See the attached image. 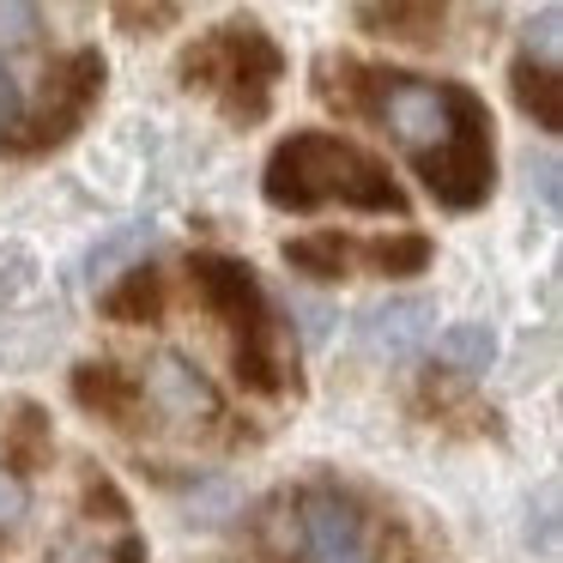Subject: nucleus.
I'll return each mask as SVG.
<instances>
[{"label":"nucleus","mask_w":563,"mask_h":563,"mask_svg":"<svg viewBox=\"0 0 563 563\" xmlns=\"http://www.w3.org/2000/svg\"><path fill=\"white\" fill-rule=\"evenodd\" d=\"M98 91H103V55H91V49L67 55V62L55 67L49 91H43V115H37L31 128H19V146L37 152V146L67 140L79 122H86L91 103H98Z\"/></svg>","instance_id":"obj_7"},{"label":"nucleus","mask_w":563,"mask_h":563,"mask_svg":"<svg viewBox=\"0 0 563 563\" xmlns=\"http://www.w3.org/2000/svg\"><path fill=\"white\" fill-rule=\"evenodd\" d=\"M25 509H31V490H25V478L0 466V539H7L19 521H25Z\"/></svg>","instance_id":"obj_20"},{"label":"nucleus","mask_w":563,"mask_h":563,"mask_svg":"<svg viewBox=\"0 0 563 563\" xmlns=\"http://www.w3.org/2000/svg\"><path fill=\"white\" fill-rule=\"evenodd\" d=\"M279 79H285L279 43L261 25H249V19H231V25L207 31V37L188 43V55H183V86L207 91V98L243 128H255L261 115L273 110Z\"/></svg>","instance_id":"obj_4"},{"label":"nucleus","mask_w":563,"mask_h":563,"mask_svg":"<svg viewBox=\"0 0 563 563\" xmlns=\"http://www.w3.org/2000/svg\"><path fill=\"white\" fill-rule=\"evenodd\" d=\"M19 128H25V91L0 67V146H19Z\"/></svg>","instance_id":"obj_19"},{"label":"nucleus","mask_w":563,"mask_h":563,"mask_svg":"<svg viewBox=\"0 0 563 563\" xmlns=\"http://www.w3.org/2000/svg\"><path fill=\"white\" fill-rule=\"evenodd\" d=\"M43 31L37 0H0V49H31Z\"/></svg>","instance_id":"obj_18"},{"label":"nucleus","mask_w":563,"mask_h":563,"mask_svg":"<svg viewBox=\"0 0 563 563\" xmlns=\"http://www.w3.org/2000/svg\"><path fill=\"white\" fill-rule=\"evenodd\" d=\"M321 98L340 103L382 128L394 146L412 158L437 207L473 212L485 207L497 183L490 158V115L454 79H418V74H388V67H321Z\"/></svg>","instance_id":"obj_1"},{"label":"nucleus","mask_w":563,"mask_h":563,"mask_svg":"<svg viewBox=\"0 0 563 563\" xmlns=\"http://www.w3.org/2000/svg\"><path fill=\"white\" fill-rule=\"evenodd\" d=\"M558 25H563V13H558V7H545V13L527 25V55H539V62H558Z\"/></svg>","instance_id":"obj_21"},{"label":"nucleus","mask_w":563,"mask_h":563,"mask_svg":"<svg viewBox=\"0 0 563 563\" xmlns=\"http://www.w3.org/2000/svg\"><path fill=\"white\" fill-rule=\"evenodd\" d=\"M74 400L86 406V412L110 418V424H134V412L146 400H140V376H128L122 364H79L74 369Z\"/></svg>","instance_id":"obj_11"},{"label":"nucleus","mask_w":563,"mask_h":563,"mask_svg":"<svg viewBox=\"0 0 563 563\" xmlns=\"http://www.w3.org/2000/svg\"><path fill=\"white\" fill-rule=\"evenodd\" d=\"M515 86V103H521L527 115H533L545 134H558L563 128V91H558V62H539V55H521L509 74Z\"/></svg>","instance_id":"obj_12"},{"label":"nucleus","mask_w":563,"mask_h":563,"mask_svg":"<svg viewBox=\"0 0 563 563\" xmlns=\"http://www.w3.org/2000/svg\"><path fill=\"white\" fill-rule=\"evenodd\" d=\"M430 321H437V303H430V297H394V303L364 309L357 333H364V345L382 357H412L418 345L430 340Z\"/></svg>","instance_id":"obj_9"},{"label":"nucleus","mask_w":563,"mask_h":563,"mask_svg":"<svg viewBox=\"0 0 563 563\" xmlns=\"http://www.w3.org/2000/svg\"><path fill=\"white\" fill-rule=\"evenodd\" d=\"M195 291L200 303L219 316L224 328V345H231V364H236V382L255 394H285L297 388V352L285 345V321L279 309L267 303V291H261L255 267H243V261L231 255H195Z\"/></svg>","instance_id":"obj_3"},{"label":"nucleus","mask_w":563,"mask_h":563,"mask_svg":"<svg viewBox=\"0 0 563 563\" xmlns=\"http://www.w3.org/2000/svg\"><path fill=\"white\" fill-rule=\"evenodd\" d=\"M49 563H146V539L134 527H122L115 539L103 533H67L62 545L49 551Z\"/></svg>","instance_id":"obj_14"},{"label":"nucleus","mask_w":563,"mask_h":563,"mask_svg":"<svg viewBox=\"0 0 563 563\" xmlns=\"http://www.w3.org/2000/svg\"><path fill=\"white\" fill-rule=\"evenodd\" d=\"M437 352H442V364L449 369H490V357H497V333L485 328V321H454L449 333L437 340Z\"/></svg>","instance_id":"obj_15"},{"label":"nucleus","mask_w":563,"mask_h":563,"mask_svg":"<svg viewBox=\"0 0 563 563\" xmlns=\"http://www.w3.org/2000/svg\"><path fill=\"white\" fill-rule=\"evenodd\" d=\"M152 243H158V231H152V224H128V231L103 236V243H98V249H91V255H86V279H91V285H98V279H110V273L122 267V261L146 255Z\"/></svg>","instance_id":"obj_16"},{"label":"nucleus","mask_w":563,"mask_h":563,"mask_svg":"<svg viewBox=\"0 0 563 563\" xmlns=\"http://www.w3.org/2000/svg\"><path fill=\"white\" fill-rule=\"evenodd\" d=\"M527 176H533V188H539V207H545V212H551V219H558V207H563V183H558V158H539V164H533V170H527Z\"/></svg>","instance_id":"obj_22"},{"label":"nucleus","mask_w":563,"mask_h":563,"mask_svg":"<svg viewBox=\"0 0 563 563\" xmlns=\"http://www.w3.org/2000/svg\"><path fill=\"white\" fill-rule=\"evenodd\" d=\"M285 539L297 563H388L382 521L340 485H303L285 503Z\"/></svg>","instance_id":"obj_5"},{"label":"nucleus","mask_w":563,"mask_h":563,"mask_svg":"<svg viewBox=\"0 0 563 563\" xmlns=\"http://www.w3.org/2000/svg\"><path fill=\"white\" fill-rule=\"evenodd\" d=\"M140 400H146L152 412H164L170 424H188V430H195V424L212 430L224 418L219 388H212V382L200 376L183 352H158V357H152L146 376H140Z\"/></svg>","instance_id":"obj_8"},{"label":"nucleus","mask_w":563,"mask_h":563,"mask_svg":"<svg viewBox=\"0 0 563 563\" xmlns=\"http://www.w3.org/2000/svg\"><path fill=\"white\" fill-rule=\"evenodd\" d=\"M261 195L279 212H316V207H352V212H406L400 183L388 164L340 134H291L273 146Z\"/></svg>","instance_id":"obj_2"},{"label":"nucleus","mask_w":563,"mask_h":563,"mask_svg":"<svg viewBox=\"0 0 563 563\" xmlns=\"http://www.w3.org/2000/svg\"><path fill=\"white\" fill-rule=\"evenodd\" d=\"M285 261H291L297 273H309V279H345V273L369 267V273H424L430 267V243L424 236H394V243H352V236H297V243H285Z\"/></svg>","instance_id":"obj_6"},{"label":"nucleus","mask_w":563,"mask_h":563,"mask_svg":"<svg viewBox=\"0 0 563 563\" xmlns=\"http://www.w3.org/2000/svg\"><path fill=\"white\" fill-rule=\"evenodd\" d=\"M43 454H49V418H43L37 406H19L13 437H7V461H13V466H37Z\"/></svg>","instance_id":"obj_17"},{"label":"nucleus","mask_w":563,"mask_h":563,"mask_svg":"<svg viewBox=\"0 0 563 563\" xmlns=\"http://www.w3.org/2000/svg\"><path fill=\"white\" fill-rule=\"evenodd\" d=\"M164 303H170L164 273L146 267V261H134V267L122 273V285H115V291H103V316H110V321H158Z\"/></svg>","instance_id":"obj_13"},{"label":"nucleus","mask_w":563,"mask_h":563,"mask_svg":"<svg viewBox=\"0 0 563 563\" xmlns=\"http://www.w3.org/2000/svg\"><path fill=\"white\" fill-rule=\"evenodd\" d=\"M442 19H449V0H364L357 7V25L400 43H437Z\"/></svg>","instance_id":"obj_10"}]
</instances>
